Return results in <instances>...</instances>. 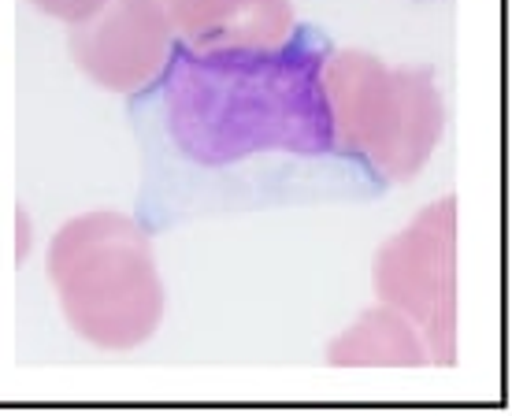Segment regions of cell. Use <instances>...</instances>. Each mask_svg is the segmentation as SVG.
Listing matches in <instances>:
<instances>
[{
	"label": "cell",
	"instance_id": "6da1fadb",
	"mask_svg": "<svg viewBox=\"0 0 512 416\" xmlns=\"http://www.w3.org/2000/svg\"><path fill=\"white\" fill-rule=\"evenodd\" d=\"M331 52V34L308 23L279 45L171 41L156 78L127 101L141 231L379 201L386 175L338 130L323 78Z\"/></svg>",
	"mask_w": 512,
	"mask_h": 416
}]
</instances>
